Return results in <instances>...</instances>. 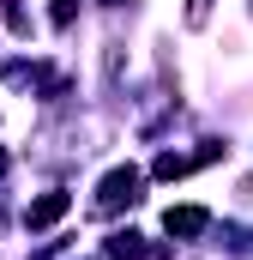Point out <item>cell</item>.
Instances as JSON below:
<instances>
[{
  "label": "cell",
  "mask_w": 253,
  "mask_h": 260,
  "mask_svg": "<svg viewBox=\"0 0 253 260\" xmlns=\"http://www.w3.org/2000/svg\"><path fill=\"white\" fill-rule=\"evenodd\" d=\"M139 188H145V176L121 164V170H109L103 176V188H97V212H121V206H139Z\"/></svg>",
  "instance_id": "6da1fadb"
},
{
  "label": "cell",
  "mask_w": 253,
  "mask_h": 260,
  "mask_svg": "<svg viewBox=\"0 0 253 260\" xmlns=\"http://www.w3.org/2000/svg\"><path fill=\"white\" fill-rule=\"evenodd\" d=\"M66 206H72V194H61V188H49V194H36L30 206H24V230H49V224H61Z\"/></svg>",
  "instance_id": "7a4b0ae2"
},
{
  "label": "cell",
  "mask_w": 253,
  "mask_h": 260,
  "mask_svg": "<svg viewBox=\"0 0 253 260\" xmlns=\"http://www.w3.org/2000/svg\"><path fill=\"white\" fill-rule=\"evenodd\" d=\"M205 224H211L205 206H169V212H163V230H169V236H199Z\"/></svg>",
  "instance_id": "3957f363"
},
{
  "label": "cell",
  "mask_w": 253,
  "mask_h": 260,
  "mask_svg": "<svg viewBox=\"0 0 253 260\" xmlns=\"http://www.w3.org/2000/svg\"><path fill=\"white\" fill-rule=\"evenodd\" d=\"M139 254H145V242H139L133 230H115V236H109V260H139Z\"/></svg>",
  "instance_id": "277c9868"
},
{
  "label": "cell",
  "mask_w": 253,
  "mask_h": 260,
  "mask_svg": "<svg viewBox=\"0 0 253 260\" xmlns=\"http://www.w3.org/2000/svg\"><path fill=\"white\" fill-rule=\"evenodd\" d=\"M0 12H6L12 37H30V18H24V0H0Z\"/></svg>",
  "instance_id": "5b68a950"
},
{
  "label": "cell",
  "mask_w": 253,
  "mask_h": 260,
  "mask_svg": "<svg viewBox=\"0 0 253 260\" xmlns=\"http://www.w3.org/2000/svg\"><path fill=\"white\" fill-rule=\"evenodd\" d=\"M72 18H78V0H55V6H49V24H55V30H66Z\"/></svg>",
  "instance_id": "8992f818"
},
{
  "label": "cell",
  "mask_w": 253,
  "mask_h": 260,
  "mask_svg": "<svg viewBox=\"0 0 253 260\" xmlns=\"http://www.w3.org/2000/svg\"><path fill=\"white\" fill-rule=\"evenodd\" d=\"M205 12H211V0H187V18H193V24H199Z\"/></svg>",
  "instance_id": "52a82bcc"
}]
</instances>
